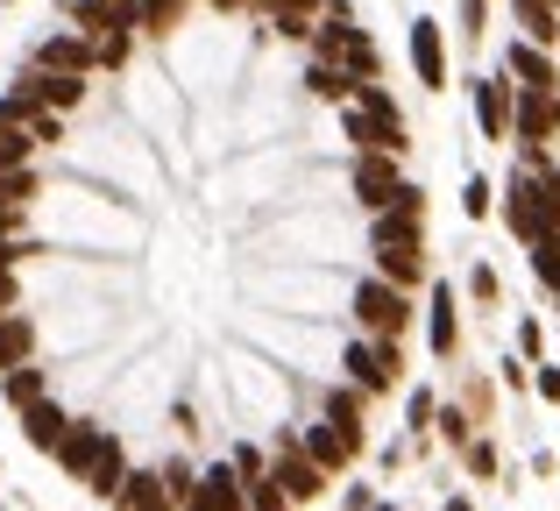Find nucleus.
<instances>
[{"label":"nucleus","mask_w":560,"mask_h":511,"mask_svg":"<svg viewBox=\"0 0 560 511\" xmlns=\"http://www.w3.org/2000/svg\"><path fill=\"white\" fill-rule=\"evenodd\" d=\"M313 57H327V65H341L348 79H383V57H376V43L355 28V14H348V0H327V22L313 28Z\"/></svg>","instance_id":"obj_1"},{"label":"nucleus","mask_w":560,"mask_h":511,"mask_svg":"<svg viewBox=\"0 0 560 511\" xmlns=\"http://www.w3.org/2000/svg\"><path fill=\"white\" fill-rule=\"evenodd\" d=\"M355 320H362V334H405V320H411L405 284H390V277H370V284L355 291Z\"/></svg>","instance_id":"obj_2"},{"label":"nucleus","mask_w":560,"mask_h":511,"mask_svg":"<svg viewBox=\"0 0 560 511\" xmlns=\"http://www.w3.org/2000/svg\"><path fill=\"white\" fill-rule=\"evenodd\" d=\"M397 370H405V362H397V334H370V341L348 348V376H355L362 391H390Z\"/></svg>","instance_id":"obj_3"},{"label":"nucleus","mask_w":560,"mask_h":511,"mask_svg":"<svg viewBox=\"0 0 560 511\" xmlns=\"http://www.w3.org/2000/svg\"><path fill=\"white\" fill-rule=\"evenodd\" d=\"M341 121H348V142L355 150H376V156H405V121H383L362 100H341Z\"/></svg>","instance_id":"obj_4"},{"label":"nucleus","mask_w":560,"mask_h":511,"mask_svg":"<svg viewBox=\"0 0 560 511\" xmlns=\"http://www.w3.org/2000/svg\"><path fill=\"white\" fill-rule=\"evenodd\" d=\"M28 65H43V71H93L100 65V43L85 36V28H57V36H43L36 43V57H28Z\"/></svg>","instance_id":"obj_5"},{"label":"nucleus","mask_w":560,"mask_h":511,"mask_svg":"<svg viewBox=\"0 0 560 511\" xmlns=\"http://www.w3.org/2000/svg\"><path fill=\"white\" fill-rule=\"evenodd\" d=\"M553 128H560V93H525V85H518V100H511V136L539 150Z\"/></svg>","instance_id":"obj_6"},{"label":"nucleus","mask_w":560,"mask_h":511,"mask_svg":"<svg viewBox=\"0 0 560 511\" xmlns=\"http://www.w3.org/2000/svg\"><path fill=\"white\" fill-rule=\"evenodd\" d=\"M14 85H22V93H36L50 114H71V107H85V79H79V71H43V65H28Z\"/></svg>","instance_id":"obj_7"},{"label":"nucleus","mask_w":560,"mask_h":511,"mask_svg":"<svg viewBox=\"0 0 560 511\" xmlns=\"http://www.w3.org/2000/svg\"><path fill=\"white\" fill-rule=\"evenodd\" d=\"M504 221H511V235H518V242H553V221H547V207H539V178H518V185H511Z\"/></svg>","instance_id":"obj_8"},{"label":"nucleus","mask_w":560,"mask_h":511,"mask_svg":"<svg viewBox=\"0 0 560 511\" xmlns=\"http://www.w3.org/2000/svg\"><path fill=\"white\" fill-rule=\"evenodd\" d=\"M277 490H284V498L291 504H313L319 498V490H327V469H319V462L313 455H305V448H284V455H277Z\"/></svg>","instance_id":"obj_9"},{"label":"nucleus","mask_w":560,"mask_h":511,"mask_svg":"<svg viewBox=\"0 0 560 511\" xmlns=\"http://www.w3.org/2000/svg\"><path fill=\"white\" fill-rule=\"evenodd\" d=\"M504 71L525 85V93H553V85H560V71H553V50H547V43H533V36H525V43H511V50H504Z\"/></svg>","instance_id":"obj_10"},{"label":"nucleus","mask_w":560,"mask_h":511,"mask_svg":"<svg viewBox=\"0 0 560 511\" xmlns=\"http://www.w3.org/2000/svg\"><path fill=\"white\" fill-rule=\"evenodd\" d=\"M299 448L319 462V469H348V462H355V448H362V427H341V419H327V427H305Z\"/></svg>","instance_id":"obj_11"},{"label":"nucleus","mask_w":560,"mask_h":511,"mask_svg":"<svg viewBox=\"0 0 560 511\" xmlns=\"http://www.w3.org/2000/svg\"><path fill=\"white\" fill-rule=\"evenodd\" d=\"M419 221H425V193L397 185L390 207H376V242H419Z\"/></svg>","instance_id":"obj_12"},{"label":"nucleus","mask_w":560,"mask_h":511,"mask_svg":"<svg viewBox=\"0 0 560 511\" xmlns=\"http://www.w3.org/2000/svg\"><path fill=\"white\" fill-rule=\"evenodd\" d=\"M185 511H248V484L234 476V462H228V469H206L199 484H191Z\"/></svg>","instance_id":"obj_13"},{"label":"nucleus","mask_w":560,"mask_h":511,"mask_svg":"<svg viewBox=\"0 0 560 511\" xmlns=\"http://www.w3.org/2000/svg\"><path fill=\"white\" fill-rule=\"evenodd\" d=\"M411 71H419V85L425 93H440L447 85V43H440V22H411Z\"/></svg>","instance_id":"obj_14"},{"label":"nucleus","mask_w":560,"mask_h":511,"mask_svg":"<svg viewBox=\"0 0 560 511\" xmlns=\"http://www.w3.org/2000/svg\"><path fill=\"white\" fill-rule=\"evenodd\" d=\"M397 185H405V178H397V156H376V150H362V164H355V199H362V207H390V199H397Z\"/></svg>","instance_id":"obj_15"},{"label":"nucleus","mask_w":560,"mask_h":511,"mask_svg":"<svg viewBox=\"0 0 560 511\" xmlns=\"http://www.w3.org/2000/svg\"><path fill=\"white\" fill-rule=\"evenodd\" d=\"M36 193H43V185H36V164H14V171H0V235L28 221Z\"/></svg>","instance_id":"obj_16"},{"label":"nucleus","mask_w":560,"mask_h":511,"mask_svg":"<svg viewBox=\"0 0 560 511\" xmlns=\"http://www.w3.org/2000/svg\"><path fill=\"white\" fill-rule=\"evenodd\" d=\"M511 93H518V85H511V71L504 79H476V121H482V136H511Z\"/></svg>","instance_id":"obj_17"},{"label":"nucleus","mask_w":560,"mask_h":511,"mask_svg":"<svg viewBox=\"0 0 560 511\" xmlns=\"http://www.w3.org/2000/svg\"><path fill=\"white\" fill-rule=\"evenodd\" d=\"M114 504H121V511H171L178 498H171V484H164V476L128 469V476H121V490H114Z\"/></svg>","instance_id":"obj_18"},{"label":"nucleus","mask_w":560,"mask_h":511,"mask_svg":"<svg viewBox=\"0 0 560 511\" xmlns=\"http://www.w3.org/2000/svg\"><path fill=\"white\" fill-rule=\"evenodd\" d=\"M121 476H128V455H121V441L107 433V441H100V455L85 462V476H79V484L93 490V498H107V504H114V490H121Z\"/></svg>","instance_id":"obj_19"},{"label":"nucleus","mask_w":560,"mask_h":511,"mask_svg":"<svg viewBox=\"0 0 560 511\" xmlns=\"http://www.w3.org/2000/svg\"><path fill=\"white\" fill-rule=\"evenodd\" d=\"M376 277H390V284H419L425 277V256H419V242H376Z\"/></svg>","instance_id":"obj_20"},{"label":"nucleus","mask_w":560,"mask_h":511,"mask_svg":"<svg viewBox=\"0 0 560 511\" xmlns=\"http://www.w3.org/2000/svg\"><path fill=\"white\" fill-rule=\"evenodd\" d=\"M65 427H71V413H57L50 398H36V405H22V433H28V448H43L50 455L57 441H65Z\"/></svg>","instance_id":"obj_21"},{"label":"nucleus","mask_w":560,"mask_h":511,"mask_svg":"<svg viewBox=\"0 0 560 511\" xmlns=\"http://www.w3.org/2000/svg\"><path fill=\"white\" fill-rule=\"evenodd\" d=\"M100 441H107V433H100V427H85V419H71V427H65V441H57L50 455L65 462V476H85V462L100 455Z\"/></svg>","instance_id":"obj_22"},{"label":"nucleus","mask_w":560,"mask_h":511,"mask_svg":"<svg viewBox=\"0 0 560 511\" xmlns=\"http://www.w3.org/2000/svg\"><path fill=\"white\" fill-rule=\"evenodd\" d=\"M28 356H36V327H28V313H0V370H22Z\"/></svg>","instance_id":"obj_23"},{"label":"nucleus","mask_w":560,"mask_h":511,"mask_svg":"<svg viewBox=\"0 0 560 511\" xmlns=\"http://www.w3.org/2000/svg\"><path fill=\"white\" fill-rule=\"evenodd\" d=\"M511 8H518V28L533 43H547V50L560 43V8H553V0H511Z\"/></svg>","instance_id":"obj_24"},{"label":"nucleus","mask_w":560,"mask_h":511,"mask_svg":"<svg viewBox=\"0 0 560 511\" xmlns=\"http://www.w3.org/2000/svg\"><path fill=\"white\" fill-rule=\"evenodd\" d=\"M433 356H454V341H462V334H454V291L447 284H433Z\"/></svg>","instance_id":"obj_25"},{"label":"nucleus","mask_w":560,"mask_h":511,"mask_svg":"<svg viewBox=\"0 0 560 511\" xmlns=\"http://www.w3.org/2000/svg\"><path fill=\"white\" fill-rule=\"evenodd\" d=\"M305 85H313L319 100H355V79H348L341 65H327V57H313V71H305Z\"/></svg>","instance_id":"obj_26"},{"label":"nucleus","mask_w":560,"mask_h":511,"mask_svg":"<svg viewBox=\"0 0 560 511\" xmlns=\"http://www.w3.org/2000/svg\"><path fill=\"white\" fill-rule=\"evenodd\" d=\"M191 0H142V36H171V28L185 22Z\"/></svg>","instance_id":"obj_27"},{"label":"nucleus","mask_w":560,"mask_h":511,"mask_svg":"<svg viewBox=\"0 0 560 511\" xmlns=\"http://www.w3.org/2000/svg\"><path fill=\"white\" fill-rule=\"evenodd\" d=\"M28 156H36V136H28L22 121H0V171L28 164Z\"/></svg>","instance_id":"obj_28"},{"label":"nucleus","mask_w":560,"mask_h":511,"mask_svg":"<svg viewBox=\"0 0 560 511\" xmlns=\"http://www.w3.org/2000/svg\"><path fill=\"white\" fill-rule=\"evenodd\" d=\"M0 384H8V405H14V413L43 398V370H28V362H22V370H0Z\"/></svg>","instance_id":"obj_29"},{"label":"nucleus","mask_w":560,"mask_h":511,"mask_svg":"<svg viewBox=\"0 0 560 511\" xmlns=\"http://www.w3.org/2000/svg\"><path fill=\"white\" fill-rule=\"evenodd\" d=\"M533 270H539V284L560 299V242H533Z\"/></svg>","instance_id":"obj_30"},{"label":"nucleus","mask_w":560,"mask_h":511,"mask_svg":"<svg viewBox=\"0 0 560 511\" xmlns=\"http://www.w3.org/2000/svg\"><path fill=\"white\" fill-rule=\"evenodd\" d=\"M291 498L284 490H277V476H256V484H248V511H284Z\"/></svg>","instance_id":"obj_31"},{"label":"nucleus","mask_w":560,"mask_h":511,"mask_svg":"<svg viewBox=\"0 0 560 511\" xmlns=\"http://www.w3.org/2000/svg\"><path fill=\"white\" fill-rule=\"evenodd\" d=\"M327 419L355 427V419H362V384H355V391H334V398H327Z\"/></svg>","instance_id":"obj_32"},{"label":"nucleus","mask_w":560,"mask_h":511,"mask_svg":"<svg viewBox=\"0 0 560 511\" xmlns=\"http://www.w3.org/2000/svg\"><path fill=\"white\" fill-rule=\"evenodd\" d=\"M28 256H43V249H36L28 235H14V228H8V235H0V270H14V263H28Z\"/></svg>","instance_id":"obj_33"},{"label":"nucleus","mask_w":560,"mask_h":511,"mask_svg":"<svg viewBox=\"0 0 560 511\" xmlns=\"http://www.w3.org/2000/svg\"><path fill=\"white\" fill-rule=\"evenodd\" d=\"M462 207H468V221H482V213H490V185H482V178H468Z\"/></svg>","instance_id":"obj_34"},{"label":"nucleus","mask_w":560,"mask_h":511,"mask_svg":"<svg viewBox=\"0 0 560 511\" xmlns=\"http://www.w3.org/2000/svg\"><path fill=\"white\" fill-rule=\"evenodd\" d=\"M234 476H242V484H256V476H270V469H262L256 448H234Z\"/></svg>","instance_id":"obj_35"},{"label":"nucleus","mask_w":560,"mask_h":511,"mask_svg":"<svg viewBox=\"0 0 560 511\" xmlns=\"http://www.w3.org/2000/svg\"><path fill=\"white\" fill-rule=\"evenodd\" d=\"M468 469L490 476V469H497V448H490V441H468Z\"/></svg>","instance_id":"obj_36"},{"label":"nucleus","mask_w":560,"mask_h":511,"mask_svg":"<svg viewBox=\"0 0 560 511\" xmlns=\"http://www.w3.org/2000/svg\"><path fill=\"white\" fill-rule=\"evenodd\" d=\"M164 484H171V498H178V504L191 498V469H185V462H171V469H164Z\"/></svg>","instance_id":"obj_37"},{"label":"nucleus","mask_w":560,"mask_h":511,"mask_svg":"<svg viewBox=\"0 0 560 511\" xmlns=\"http://www.w3.org/2000/svg\"><path fill=\"white\" fill-rule=\"evenodd\" d=\"M57 136H65V114L43 107V114H36V142H57Z\"/></svg>","instance_id":"obj_38"},{"label":"nucleus","mask_w":560,"mask_h":511,"mask_svg":"<svg viewBox=\"0 0 560 511\" xmlns=\"http://www.w3.org/2000/svg\"><path fill=\"white\" fill-rule=\"evenodd\" d=\"M440 433H447V441L462 448V441H468V413H440Z\"/></svg>","instance_id":"obj_39"},{"label":"nucleus","mask_w":560,"mask_h":511,"mask_svg":"<svg viewBox=\"0 0 560 511\" xmlns=\"http://www.w3.org/2000/svg\"><path fill=\"white\" fill-rule=\"evenodd\" d=\"M482 14H490V0H462V22H468V36H482Z\"/></svg>","instance_id":"obj_40"},{"label":"nucleus","mask_w":560,"mask_h":511,"mask_svg":"<svg viewBox=\"0 0 560 511\" xmlns=\"http://www.w3.org/2000/svg\"><path fill=\"white\" fill-rule=\"evenodd\" d=\"M14 299H22V284H14V270H0V313H14Z\"/></svg>","instance_id":"obj_41"},{"label":"nucleus","mask_w":560,"mask_h":511,"mask_svg":"<svg viewBox=\"0 0 560 511\" xmlns=\"http://www.w3.org/2000/svg\"><path fill=\"white\" fill-rule=\"evenodd\" d=\"M539 398H553V405H560V370H539Z\"/></svg>","instance_id":"obj_42"},{"label":"nucleus","mask_w":560,"mask_h":511,"mask_svg":"<svg viewBox=\"0 0 560 511\" xmlns=\"http://www.w3.org/2000/svg\"><path fill=\"white\" fill-rule=\"evenodd\" d=\"M447 511H476V504H468V498H454V504H447Z\"/></svg>","instance_id":"obj_43"},{"label":"nucleus","mask_w":560,"mask_h":511,"mask_svg":"<svg viewBox=\"0 0 560 511\" xmlns=\"http://www.w3.org/2000/svg\"><path fill=\"white\" fill-rule=\"evenodd\" d=\"M213 8H248V0H213Z\"/></svg>","instance_id":"obj_44"},{"label":"nucleus","mask_w":560,"mask_h":511,"mask_svg":"<svg viewBox=\"0 0 560 511\" xmlns=\"http://www.w3.org/2000/svg\"><path fill=\"white\" fill-rule=\"evenodd\" d=\"M553 242H560V235H553Z\"/></svg>","instance_id":"obj_45"}]
</instances>
